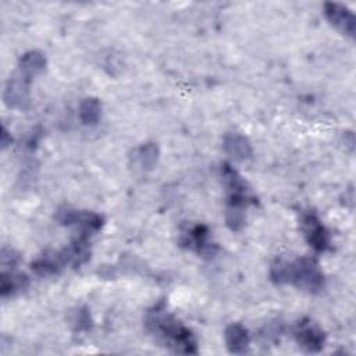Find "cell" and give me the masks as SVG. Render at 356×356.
Masks as SVG:
<instances>
[{"instance_id":"15","label":"cell","mask_w":356,"mask_h":356,"mask_svg":"<svg viewBox=\"0 0 356 356\" xmlns=\"http://www.w3.org/2000/svg\"><path fill=\"white\" fill-rule=\"evenodd\" d=\"M75 330L78 331H88L92 327V320H90V314L88 310H79L75 314Z\"/></svg>"},{"instance_id":"12","label":"cell","mask_w":356,"mask_h":356,"mask_svg":"<svg viewBox=\"0 0 356 356\" xmlns=\"http://www.w3.org/2000/svg\"><path fill=\"white\" fill-rule=\"evenodd\" d=\"M79 120L83 125H96L102 115V103L96 97H86L79 104Z\"/></svg>"},{"instance_id":"13","label":"cell","mask_w":356,"mask_h":356,"mask_svg":"<svg viewBox=\"0 0 356 356\" xmlns=\"http://www.w3.org/2000/svg\"><path fill=\"white\" fill-rule=\"evenodd\" d=\"M138 161L142 170L152 171L159 161V146L153 142L143 143L138 149Z\"/></svg>"},{"instance_id":"6","label":"cell","mask_w":356,"mask_h":356,"mask_svg":"<svg viewBox=\"0 0 356 356\" xmlns=\"http://www.w3.org/2000/svg\"><path fill=\"white\" fill-rule=\"evenodd\" d=\"M295 339L306 352H320L325 343V334L310 321H299L295 330Z\"/></svg>"},{"instance_id":"7","label":"cell","mask_w":356,"mask_h":356,"mask_svg":"<svg viewBox=\"0 0 356 356\" xmlns=\"http://www.w3.org/2000/svg\"><path fill=\"white\" fill-rule=\"evenodd\" d=\"M325 18L330 21L332 26L341 31L343 35L353 36L355 35V17L352 11L339 3H325L324 4Z\"/></svg>"},{"instance_id":"10","label":"cell","mask_w":356,"mask_h":356,"mask_svg":"<svg viewBox=\"0 0 356 356\" xmlns=\"http://www.w3.org/2000/svg\"><path fill=\"white\" fill-rule=\"evenodd\" d=\"M46 57L43 53L38 51V50H31L26 51L21 56L19 61H18V68H19V74L26 78V79H32L36 75L42 74L46 68Z\"/></svg>"},{"instance_id":"9","label":"cell","mask_w":356,"mask_h":356,"mask_svg":"<svg viewBox=\"0 0 356 356\" xmlns=\"http://www.w3.org/2000/svg\"><path fill=\"white\" fill-rule=\"evenodd\" d=\"M225 338V345L229 353L234 355H242L248 352L249 343H250V337L248 330L239 324V323H232L225 328L224 332Z\"/></svg>"},{"instance_id":"8","label":"cell","mask_w":356,"mask_h":356,"mask_svg":"<svg viewBox=\"0 0 356 356\" xmlns=\"http://www.w3.org/2000/svg\"><path fill=\"white\" fill-rule=\"evenodd\" d=\"M222 149L235 161H245L253 156V149L246 136L238 132H229L222 139Z\"/></svg>"},{"instance_id":"14","label":"cell","mask_w":356,"mask_h":356,"mask_svg":"<svg viewBox=\"0 0 356 356\" xmlns=\"http://www.w3.org/2000/svg\"><path fill=\"white\" fill-rule=\"evenodd\" d=\"M19 263V256L13 249L3 248L1 250V271H11Z\"/></svg>"},{"instance_id":"5","label":"cell","mask_w":356,"mask_h":356,"mask_svg":"<svg viewBox=\"0 0 356 356\" xmlns=\"http://www.w3.org/2000/svg\"><path fill=\"white\" fill-rule=\"evenodd\" d=\"M29 79L21 74L10 78L4 88V103L11 108H25L29 103Z\"/></svg>"},{"instance_id":"3","label":"cell","mask_w":356,"mask_h":356,"mask_svg":"<svg viewBox=\"0 0 356 356\" xmlns=\"http://www.w3.org/2000/svg\"><path fill=\"white\" fill-rule=\"evenodd\" d=\"M57 220L63 225H75L79 228L81 234L90 235L96 232L103 225V217L93 211H82V210H63L58 211Z\"/></svg>"},{"instance_id":"11","label":"cell","mask_w":356,"mask_h":356,"mask_svg":"<svg viewBox=\"0 0 356 356\" xmlns=\"http://www.w3.org/2000/svg\"><path fill=\"white\" fill-rule=\"evenodd\" d=\"M28 284V277L25 274L15 273L14 270L1 271L0 274V293L3 298L24 291Z\"/></svg>"},{"instance_id":"2","label":"cell","mask_w":356,"mask_h":356,"mask_svg":"<svg viewBox=\"0 0 356 356\" xmlns=\"http://www.w3.org/2000/svg\"><path fill=\"white\" fill-rule=\"evenodd\" d=\"M147 330L160 337V339L177 353L196 355V339L191 330L184 327L172 316L163 313V310L152 312L146 320Z\"/></svg>"},{"instance_id":"16","label":"cell","mask_w":356,"mask_h":356,"mask_svg":"<svg viewBox=\"0 0 356 356\" xmlns=\"http://www.w3.org/2000/svg\"><path fill=\"white\" fill-rule=\"evenodd\" d=\"M11 143V136H8V131L6 129V127H3L1 129V147H7Z\"/></svg>"},{"instance_id":"4","label":"cell","mask_w":356,"mask_h":356,"mask_svg":"<svg viewBox=\"0 0 356 356\" xmlns=\"http://www.w3.org/2000/svg\"><path fill=\"white\" fill-rule=\"evenodd\" d=\"M302 229L306 241L316 252H325L331 245L330 232L314 213H306L302 217Z\"/></svg>"},{"instance_id":"1","label":"cell","mask_w":356,"mask_h":356,"mask_svg":"<svg viewBox=\"0 0 356 356\" xmlns=\"http://www.w3.org/2000/svg\"><path fill=\"white\" fill-rule=\"evenodd\" d=\"M274 284H293L296 288L316 293L324 286V277L314 259L300 257L292 263L277 260L270 268Z\"/></svg>"}]
</instances>
